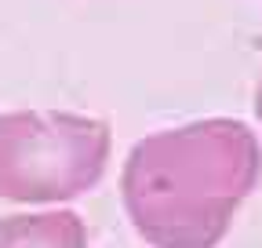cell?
<instances>
[{"label": "cell", "instance_id": "obj_1", "mask_svg": "<svg viewBox=\"0 0 262 248\" xmlns=\"http://www.w3.org/2000/svg\"><path fill=\"white\" fill-rule=\"evenodd\" d=\"M262 175L255 132L208 117L146 135L131 146L120 197L149 248H219Z\"/></svg>", "mask_w": 262, "mask_h": 248}, {"label": "cell", "instance_id": "obj_2", "mask_svg": "<svg viewBox=\"0 0 262 248\" xmlns=\"http://www.w3.org/2000/svg\"><path fill=\"white\" fill-rule=\"evenodd\" d=\"M113 132L102 117L70 110L0 113V197L58 204L95 190L106 175Z\"/></svg>", "mask_w": 262, "mask_h": 248}, {"label": "cell", "instance_id": "obj_3", "mask_svg": "<svg viewBox=\"0 0 262 248\" xmlns=\"http://www.w3.org/2000/svg\"><path fill=\"white\" fill-rule=\"evenodd\" d=\"M0 248H88V226L77 212H18L0 219Z\"/></svg>", "mask_w": 262, "mask_h": 248}, {"label": "cell", "instance_id": "obj_4", "mask_svg": "<svg viewBox=\"0 0 262 248\" xmlns=\"http://www.w3.org/2000/svg\"><path fill=\"white\" fill-rule=\"evenodd\" d=\"M255 117H258V124H262V73H258V80H255Z\"/></svg>", "mask_w": 262, "mask_h": 248}]
</instances>
